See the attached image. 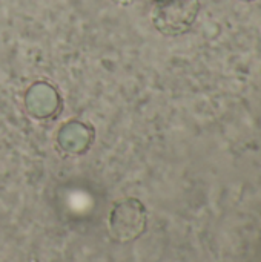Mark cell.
<instances>
[{"label":"cell","instance_id":"cell-1","mask_svg":"<svg viewBox=\"0 0 261 262\" xmlns=\"http://www.w3.org/2000/svg\"><path fill=\"white\" fill-rule=\"evenodd\" d=\"M148 227V210L137 198H125L114 204L108 220L109 235L120 244L138 239Z\"/></svg>","mask_w":261,"mask_h":262},{"label":"cell","instance_id":"cell-2","mask_svg":"<svg viewBox=\"0 0 261 262\" xmlns=\"http://www.w3.org/2000/svg\"><path fill=\"white\" fill-rule=\"evenodd\" d=\"M200 0H157L152 9V23L163 35L185 34L197 20Z\"/></svg>","mask_w":261,"mask_h":262},{"label":"cell","instance_id":"cell-3","mask_svg":"<svg viewBox=\"0 0 261 262\" xmlns=\"http://www.w3.org/2000/svg\"><path fill=\"white\" fill-rule=\"evenodd\" d=\"M62 103L63 100L58 89L52 83L45 80L32 83L26 89L23 98L25 111L28 112V115L40 121L55 117L62 107Z\"/></svg>","mask_w":261,"mask_h":262},{"label":"cell","instance_id":"cell-4","mask_svg":"<svg viewBox=\"0 0 261 262\" xmlns=\"http://www.w3.org/2000/svg\"><path fill=\"white\" fill-rule=\"evenodd\" d=\"M95 140V130L89 123L80 120H69L60 126L55 135L58 149L65 155L78 157L86 154Z\"/></svg>","mask_w":261,"mask_h":262},{"label":"cell","instance_id":"cell-5","mask_svg":"<svg viewBox=\"0 0 261 262\" xmlns=\"http://www.w3.org/2000/svg\"><path fill=\"white\" fill-rule=\"evenodd\" d=\"M117 5H123V6H126V5H131V3H134L135 0H114Z\"/></svg>","mask_w":261,"mask_h":262}]
</instances>
